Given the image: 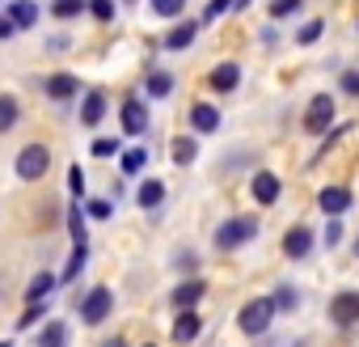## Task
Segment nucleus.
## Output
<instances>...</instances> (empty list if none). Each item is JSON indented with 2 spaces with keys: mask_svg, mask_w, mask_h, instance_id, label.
<instances>
[{
  "mask_svg": "<svg viewBox=\"0 0 359 347\" xmlns=\"http://www.w3.org/2000/svg\"><path fill=\"white\" fill-rule=\"evenodd\" d=\"M275 317H279V309H275V301H271V296H250V301L237 309V326H241V334H250V339L266 334Z\"/></svg>",
  "mask_w": 359,
  "mask_h": 347,
  "instance_id": "nucleus-1",
  "label": "nucleus"
},
{
  "mask_svg": "<svg viewBox=\"0 0 359 347\" xmlns=\"http://www.w3.org/2000/svg\"><path fill=\"white\" fill-rule=\"evenodd\" d=\"M13 169H18V178H22V183H39V178H47V169H51V148H47L43 140L26 144V148L18 152Z\"/></svg>",
  "mask_w": 359,
  "mask_h": 347,
  "instance_id": "nucleus-2",
  "label": "nucleus"
},
{
  "mask_svg": "<svg viewBox=\"0 0 359 347\" xmlns=\"http://www.w3.org/2000/svg\"><path fill=\"white\" fill-rule=\"evenodd\" d=\"M258 237V221L254 216H229L220 229H216V250H237V246H245V242H254Z\"/></svg>",
  "mask_w": 359,
  "mask_h": 347,
  "instance_id": "nucleus-3",
  "label": "nucleus"
},
{
  "mask_svg": "<svg viewBox=\"0 0 359 347\" xmlns=\"http://www.w3.org/2000/svg\"><path fill=\"white\" fill-rule=\"evenodd\" d=\"M334 127V98L330 93H313V102L304 106V131L309 136H325Z\"/></svg>",
  "mask_w": 359,
  "mask_h": 347,
  "instance_id": "nucleus-4",
  "label": "nucleus"
},
{
  "mask_svg": "<svg viewBox=\"0 0 359 347\" xmlns=\"http://www.w3.org/2000/svg\"><path fill=\"white\" fill-rule=\"evenodd\" d=\"M110 309H114V292H110L106 284H97V288H89V292L81 296V317H85L89 326L106 322V317H110Z\"/></svg>",
  "mask_w": 359,
  "mask_h": 347,
  "instance_id": "nucleus-5",
  "label": "nucleus"
},
{
  "mask_svg": "<svg viewBox=\"0 0 359 347\" xmlns=\"http://www.w3.org/2000/svg\"><path fill=\"white\" fill-rule=\"evenodd\" d=\"M208 296V280H199V275H191V280H182L177 288H169V305L182 313V309H195L199 301Z\"/></svg>",
  "mask_w": 359,
  "mask_h": 347,
  "instance_id": "nucleus-6",
  "label": "nucleus"
},
{
  "mask_svg": "<svg viewBox=\"0 0 359 347\" xmlns=\"http://www.w3.org/2000/svg\"><path fill=\"white\" fill-rule=\"evenodd\" d=\"M250 195H254V204H262V208L279 204V195H283V183H279V174H271V169H258L254 178H250Z\"/></svg>",
  "mask_w": 359,
  "mask_h": 347,
  "instance_id": "nucleus-7",
  "label": "nucleus"
},
{
  "mask_svg": "<svg viewBox=\"0 0 359 347\" xmlns=\"http://www.w3.org/2000/svg\"><path fill=\"white\" fill-rule=\"evenodd\" d=\"M203 81H208L212 93H233V89L241 85V64H237V60H224V64H216Z\"/></svg>",
  "mask_w": 359,
  "mask_h": 347,
  "instance_id": "nucleus-8",
  "label": "nucleus"
},
{
  "mask_svg": "<svg viewBox=\"0 0 359 347\" xmlns=\"http://www.w3.org/2000/svg\"><path fill=\"white\" fill-rule=\"evenodd\" d=\"M330 322L334 326H355L359 322V292L355 288H346V292H338L330 301Z\"/></svg>",
  "mask_w": 359,
  "mask_h": 347,
  "instance_id": "nucleus-9",
  "label": "nucleus"
},
{
  "mask_svg": "<svg viewBox=\"0 0 359 347\" xmlns=\"http://www.w3.org/2000/svg\"><path fill=\"white\" fill-rule=\"evenodd\" d=\"M118 119H123V131L127 136H144L148 131V106L131 93L127 102H123V110H118Z\"/></svg>",
  "mask_w": 359,
  "mask_h": 347,
  "instance_id": "nucleus-10",
  "label": "nucleus"
},
{
  "mask_svg": "<svg viewBox=\"0 0 359 347\" xmlns=\"http://www.w3.org/2000/svg\"><path fill=\"white\" fill-rule=\"evenodd\" d=\"M191 131L195 136H216L220 131V110L212 102H195L191 106Z\"/></svg>",
  "mask_w": 359,
  "mask_h": 347,
  "instance_id": "nucleus-11",
  "label": "nucleus"
},
{
  "mask_svg": "<svg viewBox=\"0 0 359 347\" xmlns=\"http://www.w3.org/2000/svg\"><path fill=\"white\" fill-rule=\"evenodd\" d=\"M169 334H173V343H195V339L203 334V317H199L195 309H182V313L173 317V330H169Z\"/></svg>",
  "mask_w": 359,
  "mask_h": 347,
  "instance_id": "nucleus-12",
  "label": "nucleus"
},
{
  "mask_svg": "<svg viewBox=\"0 0 359 347\" xmlns=\"http://www.w3.org/2000/svg\"><path fill=\"white\" fill-rule=\"evenodd\" d=\"M43 89H47V98H51V102H68V98H76V93H81V81H76L72 72H51V77L43 81Z\"/></svg>",
  "mask_w": 359,
  "mask_h": 347,
  "instance_id": "nucleus-13",
  "label": "nucleus"
},
{
  "mask_svg": "<svg viewBox=\"0 0 359 347\" xmlns=\"http://www.w3.org/2000/svg\"><path fill=\"white\" fill-rule=\"evenodd\" d=\"M283 254H287V258L313 254V229H309V225H292V229L283 233Z\"/></svg>",
  "mask_w": 359,
  "mask_h": 347,
  "instance_id": "nucleus-14",
  "label": "nucleus"
},
{
  "mask_svg": "<svg viewBox=\"0 0 359 347\" xmlns=\"http://www.w3.org/2000/svg\"><path fill=\"white\" fill-rule=\"evenodd\" d=\"M199 30H203V26H199V18H195V22H177V26L165 34V51H187V47L199 39Z\"/></svg>",
  "mask_w": 359,
  "mask_h": 347,
  "instance_id": "nucleus-15",
  "label": "nucleus"
},
{
  "mask_svg": "<svg viewBox=\"0 0 359 347\" xmlns=\"http://www.w3.org/2000/svg\"><path fill=\"white\" fill-rule=\"evenodd\" d=\"M106 119V89H89L85 102H81V123L85 127H97Z\"/></svg>",
  "mask_w": 359,
  "mask_h": 347,
  "instance_id": "nucleus-16",
  "label": "nucleus"
},
{
  "mask_svg": "<svg viewBox=\"0 0 359 347\" xmlns=\"http://www.w3.org/2000/svg\"><path fill=\"white\" fill-rule=\"evenodd\" d=\"M317 208H321L325 216H342V212L351 208V191H346V187H325V191L317 195Z\"/></svg>",
  "mask_w": 359,
  "mask_h": 347,
  "instance_id": "nucleus-17",
  "label": "nucleus"
},
{
  "mask_svg": "<svg viewBox=\"0 0 359 347\" xmlns=\"http://www.w3.org/2000/svg\"><path fill=\"white\" fill-rule=\"evenodd\" d=\"M5 18H9V22H13L18 30H30V26L39 22V5H34V0H9Z\"/></svg>",
  "mask_w": 359,
  "mask_h": 347,
  "instance_id": "nucleus-18",
  "label": "nucleus"
},
{
  "mask_svg": "<svg viewBox=\"0 0 359 347\" xmlns=\"http://www.w3.org/2000/svg\"><path fill=\"white\" fill-rule=\"evenodd\" d=\"M135 204H140L144 212H156V208L165 204V183H161V178H144L140 191H135Z\"/></svg>",
  "mask_w": 359,
  "mask_h": 347,
  "instance_id": "nucleus-19",
  "label": "nucleus"
},
{
  "mask_svg": "<svg viewBox=\"0 0 359 347\" xmlns=\"http://www.w3.org/2000/svg\"><path fill=\"white\" fill-rule=\"evenodd\" d=\"M169 157H173V165H195V157H199V140H195V136H177V140L169 144Z\"/></svg>",
  "mask_w": 359,
  "mask_h": 347,
  "instance_id": "nucleus-20",
  "label": "nucleus"
},
{
  "mask_svg": "<svg viewBox=\"0 0 359 347\" xmlns=\"http://www.w3.org/2000/svg\"><path fill=\"white\" fill-rule=\"evenodd\" d=\"M18 123H22V106H18V98H13V93H0V136L13 131Z\"/></svg>",
  "mask_w": 359,
  "mask_h": 347,
  "instance_id": "nucleus-21",
  "label": "nucleus"
},
{
  "mask_svg": "<svg viewBox=\"0 0 359 347\" xmlns=\"http://www.w3.org/2000/svg\"><path fill=\"white\" fill-rule=\"evenodd\" d=\"M85 258H89V242H72V258H68V267L60 271V284H72V280L81 275Z\"/></svg>",
  "mask_w": 359,
  "mask_h": 347,
  "instance_id": "nucleus-22",
  "label": "nucleus"
},
{
  "mask_svg": "<svg viewBox=\"0 0 359 347\" xmlns=\"http://www.w3.org/2000/svg\"><path fill=\"white\" fill-rule=\"evenodd\" d=\"M39 347H68V322L51 317V322L43 326V334H39Z\"/></svg>",
  "mask_w": 359,
  "mask_h": 347,
  "instance_id": "nucleus-23",
  "label": "nucleus"
},
{
  "mask_svg": "<svg viewBox=\"0 0 359 347\" xmlns=\"http://www.w3.org/2000/svg\"><path fill=\"white\" fill-rule=\"evenodd\" d=\"M55 284H60V280H55L51 271H39V275L30 280V288H26V301H30V305H39V301H47V292H51Z\"/></svg>",
  "mask_w": 359,
  "mask_h": 347,
  "instance_id": "nucleus-24",
  "label": "nucleus"
},
{
  "mask_svg": "<svg viewBox=\"0 0 359 347\" xmlns=\"http://www.w3.org/2000/svg\"><path fill=\"white\" fill-rule=\"evenodd\" d=\"M173 72H148V81H144V89H148V98H169L173 93Z\"/></svg>",
  "mask_w": 359,
  "mask_h": 347,
  "instance_id": "nucleus-25",
  "label": "nucleus"
},
{
  "mask_svg": "<svg viewBox=\"0 0 359 347\" xmlns=\"http://www.w3.org/2000/svg\"><path fill=\"white\" fill-rule=\"evenodd\" d=\"M118 165H123L127 178H135V174H144V165H148V152H144V148H127V152L118 157Z\"/></svg>",
  "mask_w": 359,
  "mask_h": 347,
  "instance_id": "nucleus-26",
  "label": "nucleus"
},
{
  "mask_svg": "<svg viewBox=\"0 0 359 347\" xmlns=\"http://www.w3.org/2000/svg\"><path fill=\"white\" fill-rule=\"evenodd\" d=\"M148 5H152V13L156 18H182V9H187V0H148Z\"/></svg>",
  "mask_w": 359,
  "mask_h": 347,
  "instance_id": "nucleus-27",
  "label": "nucleus"
},
{
  "mask_svg": "<svg viewBox=\"0 0 359 347\" xmlns=\"http://www.w3.org/2000/svg\"><path fill=\"white\" fill-rule=\"evenodd\" d=\"M89 157H97V161H106V157H118V140H114V136H97V140L89 144Z\"/></svg>",
  "mask_w": 359,
  "mask_h": 347,
  "instance_id": "nucleus-28",
  "label": "nucleus"
},
{
  "mask_svg": "<svg viewBox=\"0 0 359 347\" xmlns=\"http://www.w3.org/2000/svg\"><path fill=\"white\" fill-rule=\"evenodd\" d=\"M81 9H85V0H55V5H51V18H60V22H72Z\"/></svg>",
  "mask_w": 359,
  "mask_h": 347,
  "instance_id": "nucleus-29",
  "label": "nucleus"
},
{
  "mask_svg": "<svg viewBox=\"0 0 359 347\" xmlns=\"http://www.w3.org/2000/svg\"><path fill=\"white\" fill-rule=\"evenodd\" d=\"M85 9H89V18H97L102 26H106V22H114V0H89Z\"/></svg>",
  "mask_w": 359,
  "mask_h": 347,
  "instance_id": "nucleus-30",
  "label": "nucleus"
},
{
  "mask_svg": "<svg viewBox=\"0 0 359 347\" xmlns=\"http://www.w3.org/2000/svg\"><path fill=\"white\" fill-rule=\"evenodd\" d=\"M300 5H304V0H271V9H266V13H271L275 22H283V18H292Z\"/></svg>",
  "mask_w": 359,
  "mask_h": 347,
  "instance_id": "nucleus-31",
  "label": "nucleus"
},
{
  "mask_svg": "<svg viewBox=\"0 0 359 347\" xmlns=\"http://www.w3.org/2000/svg\"><path fill=\"white\" fill-rule=\"evenodd\" d=\"M85 216H93V221H110V216H114V204H110V199H89V204H85Z\"/></svg>",
  "mask_w": 359,
  "mask_h": 347,
  "instance_id": "nucleus-32",
  "label": "nucleus"
},
{
  "mask_svg": "<svg viewBox=\"0 0 359 347\" xmlns=\"http://www.w3.org/2000/svg\"><path fill=\"white\" fill-rule=\"evenodd\" d=\"M271 301H275V309H296V288H292V284H279V288L271 292Z\"/></svg>",
  "mask_w": 359,
  "mask_h": 347,
  "instance_id": "nucleus-33",
  "label": "nucleus"
},
{
  "mask_svg": "<svg viewBox=\"0 0 359 347\" xmlns=\"http://www.w3.org/2000/svg\"><path fill=\"white\" fill-rule=\"evenodd\" d=\"M39 317H47V305H43V301H39V305H30V309H26V313L18 317V330H30V326H34Z\"/></svg>",
  "mask_w": 359,
  "mask_h": 347,
  "instance_id": "nucleus-34",
  "label": "nucleus"
},
{
  "mask_svg": "<svg viewBox=\"0 0 359 347\" xmlns=\"http://www.w3.org/2000/svg\"><path fill=\"white\" fill-rule=\"evenodd\" d=\"M224 9H233V0H212V5L203 9V18H199V26H212V22L224 13Z\"/></svg>",
  "mask_w": 359,
  "mask_h": 347,
  "instance_id": "nucleus-35",
  "label": "nucleus"
},
{
  "mask_svg": "<svg viewBox=\"0 0 359 347\" xmlns=\"http://www.w3.org/2000/svg\"><path fill=\"white\" fill-rule=\"evenodd\" d=\"M68 191H72L76 199L85 195V169H81V165H68Z\"/></svg>",
  "mask_w": 359,
  "mask_h": 347,
  "instance_id": "nucleus-36",
  "label": "nucleus"
},
{
  "mask_svg": "<svg viewBox=\"0 0 359 347\" xmlns=\"http://www.w3.org/2000/svg\"><path fill=\"white\" fill-rule=\"evenodd\" d=\"M321 30H325L321 22H309V26H300V34H296V43H300V47H309V43H317V39H321Z\"/></svg>",
  "mask_w": 359,
  "mask_h": 347,
  "instance_id": "nucleus-37",
  "label": "nucleus"
},
{
  "mask_svg": "<svg viewBox=\"0 0 359 347\" xmlns=\"http://www.w3.org/2000/svg\"><path fill=\"white\" fill-rule=\"evenodd\" d=\"M342 242V216H325V246Z\"/></svg>",
  "mask_w": 359,
  "mask_h": 347,
  "instance_id": "nucleus-38",
  "label": "nucleus"
},
{
  "mask_svg": "<svg viewBox=\"0 0 359 347\" xmlns=\"http://www.w3.org/2000/svg\"><path fill=\"white\" fill-rule=\"evenodd\" d=\"M342 93L359 98V72H355V68H351V72H342Z\"/></svg>",
  "mask_w": 359,
  "mask_h": 347,
  "instance_id": "nucleus-39",
  "label": "nucleus"
},
{
  "mask_svg": "<svg viewBox=\"0 0 359 347\" xmlns=\"http://www.w3.org/2000/svg\"><path fill=\"white\" fill-rule=\"evenodd\" d=\"M9 34H18V26H13L5 13H0V39H9Z\"/></svg>",
  "mask_w": 359,
  "mask_h": 347,
  "instance_id": "nucleus-40",
  "label": "nucleus"
},
{
  "mask_svg": "<svg viewBox=\"0 0 359 347\" xmlns=\"http://www.w3.org/2000/svg\"><path fill=\"white\" fill-rule=\"evenodd\" d=\"M102 347H127V339H118V334H114V339H106Z\"/></svg>",
  "mask_w": 359,
  "mask_h": 347,
  "instance_id": "nucleus-41",
  "label": "nucleus"
},
{
  "mask_svg": "<svg viewBox=\"0 0 359 347\" xmlns=\"http://www.w3.org/2000/svg\"><path fill=\"white\" fill-rule=\"evenodd\" d=\"M0 347H13V343H9V339H0Z\"/></svg>",
  "mask_w": 359,
  "mask_h": 347,
  "instance_id": "nucleus-42",
  "label": "nucleus"
},
{
  "mask_svg": "<svg viewBox=\"0 0 359 347\" xmlns=\"http://www.w3.org/2000/svg\"><path fill=\"white\" fill-rule=\"evenodd\" d=\"M355 254H359V237H355Z\"/></svg>",
  "mask_w": 359,
  "mask_h": 347,
  "instance_id": "nucleus-43",
  "label": "nucleus"
},
{
  "mask_svg": "<svg viewBox=\"0 0 359 347\" xmlns=\"http://www.w3.org/2000/svg\"><path fill=\"white\" fill-rule=\"evenodd\" d=\"M144 347H156V343H144Z\"/></svg>",
  "mask_w": 359,
  "mask_h": 347,
  "instance_id": "nucleus-44",
  "label": "nucleus"
},
{
  "mask_svg": "<svg viewBox=\"0 0 359 347\" xmlns=\"http://www.w3.org/2000/svg\"><path fill=\"white\" fill-rule=\"evenodd\" d=\"M127 5H135V0H127Z\"/></svg>",
  "mask_w": 359,
  "mask_h": 347,
  "instance_id": "nucleus-45",
  "label": "nucleus"
}]
</instances>
